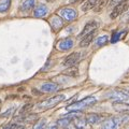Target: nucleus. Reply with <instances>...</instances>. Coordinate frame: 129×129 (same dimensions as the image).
<instances>
[{
	"label": "nucleus",
	"instance_id": "6ab92c4d",
	"mask_svg": "<svg viewBox=\"0 0 129 129\" xmlns=\"http://www.w3.org/2000/svg\"><path fill=\"white\" fill-rule=\"evenodd\" d=\"M51 25H52V27H53L54 30H58L59 28L62 27V21L60 19L59 16H56V17H54L51 21Z\"/></svg>",
	"mask_w": 129,
	"mask_h": 129
},
{
	"label": "nucleus",
	"instance_id": "f8f14e48",
	"mask_svg": "<svg viewBox=\"0 0 129 129\" xmlns=\"http://www.w3.org/2000/svg\"><path fill=\"white\" fill-rule=\"evenodd\" d=\"M95 34H96V32L94 31V32H90V34H88V35L83 36L84 38L81 40L80 46H81V47H86V46L89 45V44L91 43V41L94 40V38H95Z\"/></svg>",
	"mask_w": 129,
	"mask_h": 129
},
{
	"label": "nucleus",
	"instance_id": "aec40b11",
	"mask_svg": "<svg viewBox=\"0 0 129 129\" xmlns=\"http://www.w3.org/2000/svg\"><path fill=\"white\" fill-rule=\"evenodd\" d=\"M108 43V37L107 36H100L95 40V44L97 46H102V45H106Z\"/></svg>",
	"mask_w": 129,
	"mask_h": 129
},
{
	"label": "nucleus",
	"instance_id": "4be33fe9",
	"mask_svg": "<svg viewBox=\"0 0 129 129\" xmlns=\"http://www.w3.org/2000/svg\"><path fill=\"white\" fill-rule=\"evenodd\" d=\"M46 127V119H40L37 124H35V126L32 129H44Z\"/></svg>",
	"mask_w": 129,
	"mask_h": 129
},
{
	"label": "nucleus",
	"instance_id": "a211bd4d",
	"mask_svg": "<svg viewBox=\"0 0 129 129\" xmlns=\"http://www.w3.org/2000/svg\"><path fill=\"white\" fill-rule=\"evenodd\" d=\"M113 107H114V109L116 111H118V112H126L128 111V104L126 102H115L114 104H113Z\"/></svg>",
	"mask_w": 129,
	"mask_h": 129
},
{
	"label": "nucleus",
	"instance_id": "cd10ccee",
	"mask_svg": "<svg viewBox=\"0 0 129 129\" xmlns=\"http://www.w3.org/2000/svg\"><path fill=\"white\" fill-rule=\"evenodd\" d=\"M75 1H78V0H70V2H75Z\"/></svg>",
	"mask_w": 129,
	"mask_h": 129
},
{
	"label": "nucleus",
	"instance_id": "ddd939ff",
	"mask_svg": "<svg viewBox=\"0 0 129 129\" xmlns=\"http://www.w3.org/2000/svg\"><path fill=\"white\" fill-rule=\"evenodd\" d=\"M46 14H47V8L44 5L38 6L35 9V12H34V15L36 17H43V16H45Z\"/></svg>",
	"mask_w": 129,
	"mask_h": 129
},
{
	"label": "nucleus",
	"instance_id": "5701e85b",
	"mask_svg": "<svg viewBox=\"0 0 129 129\" xmlns=\"http://www.w3.org/2000/svg\"><path fill=\"white\" fill-rule=\"evenodd\" d=\"M120 36H122V32H114L113 36H112V38H111V42L112 43H116L119 40Z\"/></svg>",
	"mask_w": 129,
	"mask_h": 129
},
{
	"label": "nucleus",
	"instance_id": "2f4dec72",
	"mask_svg": "<svg viewBox=\"0 0 129 129\" xmlns=\"http://www.w3.org/2000/svg\"><path fill=\"white\" fill-rule=\"evenodd\" d=\"M64 129H67V128H64Z\"/></svg>",
	"mask_w": 129,
	"mask_h": 129
},
{
	"label": "nucleus",
	"instance_id": "9d476101",
	"mask_svg": "<svg viewBox=\"0 0 129 129\" xmlns=\"http://www.w3.org/2000/svg\"><path fill=\"white\" fill-rule=\"evenodd\" d=\"M97 28H98V23L97 22H89L88 24H86V26L84 27V29L80 34V37H83V36H85V35H88V34H90V32L96 31Z\"/></svg>",
	"mask_w": 129,
	"mask_h": 129
},
{
	"label": "nucleus",
	"instance_id": "6e6552de",
	"mask_svg": "<svg viewBox=\"0 0 129 129\" xmlns=\"http://www.w3.org/2000/svg\"><path fill=\"white\" fill-rule=\"evenodd\" d=\"M86 122L87 124L89 125H96V124H99L100 122L103 120V117L100 114H97V113H90L86 116Z\"/></svg>",
	"mask_w": 129,
	"mask_h": 129
},
{
	"label": "nucleus",
	"instance_id": "423d86ee",
	"mask_svg": "<svg viewBox=\"0 0 129 129\" xmlns=\"http://www.w3.org/2000/svg\"><path fill=\"white\" fill-rule=\"evenodd\" d=\"M58 14H59V17L66 19L68 22L73 21V19L76 18V16H78L75 10L71 9V8H64V9H61L58 12Z\"/></svg>",
	"mask_w": 129,
	"mask_h": 129
},
{
	"label": "nucleus",
	"instance_id": "20e7f679",
	"mask_svg": "<svg viewBox=\"0 0 129 129\" xmlns=\"http://www.w3.org/2000/svg\"><path fill=\"white\" fill-rule=\"evenodd\" d=\"M127 8H128V0H120L117 5L114 7V9H113L112 13L110 15V17L112 19L116 18L117 16H119L120 14H122L124 11H126Z\"/></svg>",
	"mask_w": 129,
	"mask_h": 129
},
{
	"label": "nucleus",
	"instance_id": "393cba45",
	"mask_svg": "<svg viewBox=\"0 0 129 129\" xmlns=\"http://www.w3.org/2000/svg\"><path fill=\"white\" fill-rule=\"evenodd\" d=\"M10 129H23L24 128V126L23 125H19V124H12V125H10V126H8Z\"/></svg>",
	"mask_w": 129,
	"mask_h": 129
},
{
	"label": "nucleus",
	"instance_id": "7ed1b4c3",
	"mask_svg": "<svg viewBox=\"0 0 129 129\" xmlns=\"http://www.w3.org/2000/svg\"><path fill=\"white\" fill-rule=\"evenodd\" d=\"M108 97H110L111 99L117 100L119 102H127V100L129 98V96L126 91H124L122 89H113L108 94Z\"/></svg>",
	"mask_w": 129,
	"mask_h": 129
},
{
	"label": "nucleus",
	"instance_id": "0eeeda50",
	"mask_svg": "<svg viewBox=\"0 0 129 129\" xmlns=\"http://www.w3.org/2000/svg\"><path fill=\"white\" fill-rule=\"evenodd\" d=\"M78 117H79V113L78 112H71V113H69V114H67L66 116H63L62 118L58 119L57 120V125L58 126H61V127H66L74 118H78Z\"/></svg>",
	"mask_w": 129,
	"mask_h": 129
},
{
	"label": "nucleus",
	"instance_id": "bb28decb",
	"mask_svg": "<svg viewBox=\"0 0 129 129\" xmlns=\"http://www.w3.org/2000/svg\"><path fill=\"white\" fill-rule=\"evenodd\" d=\"M44 129H57V126H56V125H51V126L45 127Z\"/></svg>",
	"mask_w": 129,
	"mask_h": 129
},
{
	"label": "nucleus",
	"instance_id": "f3484780",
	"mask_svg": "<svg viewBox=\"0 0 129 129\" xmlns=\"http://www.w3.org/2000/svg\"><path fill=\"white\" fill-rule=\"evenodd\" d=\"M73 125L75 129H86L87 128V122L85 118H76L74 122H73Z\"/></svg>",
	"mask_w": 129,
	"mask_h": 129
},
{
	"label": "nucleus",
	"instance_id": "9b49d317",
	"mask_svg": "<svg viewBox=\"0 0 129 129\" xmlns=\"http://www.w3.org/2000/svg\"><path fill=\"white\" fill-rule=\"evenodd\" d=\"M57 46L60 51H68L73 46V40L72 39H64V40H61L59 41Z\"/></svg>",
	"mask_w": 129,
	"mask_h": 129
},
{
	"label": "nucleus",
	"instance_id": "7c9ffc66",
	"mask_svg": "<svg viewBox=\"0 0 129 129\" xmlns=\"http://www.w3.org/2000/svg\"><path fill=\"white\" fill-rule=\"evenodd\" d=\"M0 106H1V100H0Z\"/></svg>",
	"mask_w": 129,
	"mask_h": 129
},
{
	"label": "nucleus",
	"instance_id": "f03ea898",
	"mask_svg": "<svg viewBox=\"0 0 129 129\" xmlns=\"http://www.w3.org/2000/svg\"><path fill=\"white\" fill-rule=\"evenodd\" d=\"M64 99L63 95H56L54 97H51L46 100H43V101L39 102L37 104V109L38 110H47V109H52L55 106H57L58 103H60Z\"/></svg>",
	"mask_w": 129,
	"mask_h": 129
},
{
	"label": "nucleus",
	"instance_id": "39448f33",
	"mask_svg": "<svg viewBox=\"0 0 129 129\" xmlns=\"http://www.w3.org/2000/svg\"><path fill=\"white\" fill-rule=\"evenodd\" d=\"M123 119L119 117H110L106 119L102 124V129H118Z\"/></svg>",
	"mask_w": 129,
	"mask_h": 129
},
{
	"label": "nucleus",
	"instance_id": "c85d7f7f",
	"mask_svg": "<svg viewBox=\"0 0 129 129\" xmlns=\"http://www.w3.org/2000/svg\"><path fill=\"white\" fill-rule=\"evenodd\" d=\"M48 2H53V1H55V0H47Z\"/></svg>",
	"mask_w": 129,
	"mask_h": 129
},
{
	"label": "nucleus",
	"instance_id": "c756f323",
	"mask_svg": "<svg viewBox=\"0 0 129 129\" xmlns=\"http://www.w3.org/2000/svg\"><path fill=\"white\" fill-rule=\"evenodd\" d=\"M5 129H10V128H9V127H6V128H5Z\"/></svg>",
	"mask_w": 129,
	"mask_h": 129
},
{
	"label": "nucleus",
	"instance_id": "dca6fc26",
	"mask_svg": "<svg viewBox=\"0 0 129 129\" xmlns=\"http://www.w3.org/2000/svg\"><path fill=\"white\" fill-rule=\"evenodd\" d=\"M58 85L55 83H44L41 86V89L45 92H53L55 90H57Z\"/></svg>",
	"mask_w": 129,
	"mask_h": 129
},
{
	"label": "nucleus",
	"instance_id": "f257e3e1",
	"mask_svg": "<svg viewBox=\"0 0 129 129\" xmlns=\"http://www.w3.org/2000/svg\"><path fill=\"white\" fill-rule=\"evenodd\" d=\"M96 98H94V97H87V98L81 100V101H78V102H74L70 104V106L67 107V110L69 112H78V111H81L83 110V109L85 108H88L92 106V104L96 103Z\"/></svg>",
	"mask_w": 129,
	"mask_h": 129
},
{
	"label": "nucleus",
	"instance_id": "2eb2a0df",
	"mask_svg": "<svg viewBox=\"0 0 129 129\" xmlns=\"http://www.w3.org/2000/svg\"><path fill=\"white\" fill-rule=\"evenodd\" d=\"M99 1H100V0H86V1L82 5V10H83L84 12L90 10V9L95 8L97 5H98Z\"/></svg>",
	"mask_w": 129,
	"mask_h": 129
},
{
	"label": "nucleus",
	"instance_id": "412c9836",
	"mask_svg": "<svg viewBox=\"0 0 129 129\" xmlns=\"http://www.w3.org/2000/svg\"><path fill=\"white\" fill-rule=\"evenodd\" d=\"M11 6V0H3L0 2V12H6Z\"/></svg>",
	"mask_w": 129,
	"mask_h": 129
},
{
	"label": "nucleus",
	"instance_id": "1a4fd4ad",
	"mask_svg": "<svg viewBox=\"0 0 129 129\" xmlns=\"http://www.w3.org/2000/svg\"><path fill=\"white\" fill-rule=\"evenodd\" d=\"M80 58V54L79 53H72L70 54L68 57L66 58V60H64V67H67V68H69V67H73L74 64L76 63V61L79 60Z\"/></svg>",
	"mask_w": 129,
	"mask_h": 129
},
{
	"label": "nucleus",
	"instance_id": "a878e982",
	"mask_svg": "<svg viewBox=\"0 0 129 129\" xmlns=\"http://www.w3.org/2000/svg\"><path fill=\"white\" fill-rule=\"evenodd\" d=\"M13 111H14V108H11L10 110H8L6 113H3V114H1V116H9V115H11L12 113H13Z\"/></svg>",
	"mask_w": 129,
	"mask_h": 129
},
{
	"label": "nucleus",
	"instance_id": "b1692460",
	"mask_svg": "<svg viewBox=\"0 0 129 129\" xmlns=\"http://www.w3.org/2000/svg\"><path fill=\"white\" fill-rule=\"evenodd\" d=\"M31 104H26V106H24L22 109H21V111H19V114H23V113H25V112H27L29 109H31Z\"/></svg>",
	"mask_w": 129,
	"mask_h": 129
},
{
	"label": "nucleus",
	"instance_id": "4468645a",
	"mask_svg": "<svg viewBox=\"0 0 129 129\" xmlns=\"http://www.w3.org/2000/svg\"><path fill=\"white\" fill-rule=\"evenodd\" d=\"M36 2H37V0H25V1H23V3L21 5V11L27 12L31 10L36 6Z\"/></svg>",
	"mask_w": 129,
	"mask_h": 129
}]
</instances>
